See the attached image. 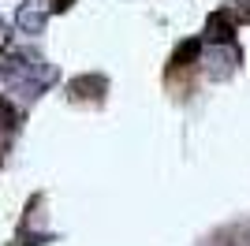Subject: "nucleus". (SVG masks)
<instances>
[{
  "label": "nucleus",
  "mask_w": 250,
  "mask_h": 246,
  "mask_svg": "<svg viewBox=\"0 0 250 246\" xmlns=\"http://www.w3.org/2000/svg\"><path fill=\"white\" fill-rule=\"evenodd\" d=\"M0 79L19 86V90H42L45 82H52V71L45 67V60H38L34 52H11L8 60H0Z\"/></svg>",
  "instance_id": "f257e3e1"
},
{
  "label": "nucleus",
  "mask_w": 250,
  "mask_h": 246,
  "mask_svg": "<svg viewBox=\"0 0 250 246\" xmlns=\"http://www.w3.org/2000/svg\"><path fill=\"white\" fill-rule=\"evenodd\" d=\"M206 38L217 41V45H231V38H235V19H231V11H217V15H209Z\"/></svg>",
  "instance_id": "f03ea898"
},
{
  "label": "nucleus",
  "mask_w": 250,
  "mask_h": 246,
  "mask_svg": "<svg viewBox=\"0 0 250 246\" xmlns=\"http://www.w3.org/2000/svg\"><path fill=\"white\" fill-rule=\"evenodd\" d=\"M45 19H49V11H45L42 4H22L19 15H15V22H19L22 34H42L45 30Z\"/></svg>",
  "instance_id": "7ed1b4c3"
},
{
  "label": "nucleus",
  "mask_w": 250,
  "mask_h": 246,
  "mask_svg": "<svg viewBox=\"0 0 250 246\" xmlns=\"http://www.w3.org/2000/svg\"><path fill=\"white\" fill-rule=\"evenodd\" d=\"M67 90H71L75 97H94V101H97V97L104 93V79H101V75H83V79L67 82Z\"/></svg>",
  "instance_id": "20e7f679"
},
{
  "label": "nucleus",
  "mask_w": 250,
  "mask_h": 246,
  "mask_svg": "<svg viewBox=\"0 0 250 246\" xmlns=\"http://www.w3.org/2000/svg\"><path fill=\"white\" fill-rule=\"evenodd\" d=\"M198 52H202V41L198 38L183 41V45L172 52V63H168V67H172V71H179V67H194V63H198Z\"/></svg>",
  "instance_id": "39448f33"
},
{
  "label": "nucleus",
  "mask_w": 250,
  "mask_h": 246,
  "mask_svg": "<svg viewBox=\"0 0 250 246\" xmlns=\"http://www.w3.org/2000/svg\"><path fill=\"white\" fill-rule=\"evenodd\" d=\"M8 45H11V26H8L4 19H0V52L8 49Z\"/></svg>",
  "instance_id": "423d86ee"
},
{
  "label": "nucleus",
  "mask_w": 250,
  "mask_h": 246,
  "mask_svg": "<svg viewBox=\"0 0 250 246\" xmlns=\"http://www.w3.org/2000/svg\"><path fill=\"white\" fill-rule=\"evenodd\" d=\"M235 19H239V22H250V0H243V8L235 11Z\"/></svg>",
  "instance_id": "0eeeda50"
},
{
  "label": "nucleus",
  "mask_w": 250,
  "mask_h": 246,
  "mask_svg": "<svg viewBox=\"0 0 250 246\" xmlns=\"http://www.w3.org/2000/svg\"><path fill=\"white\" fill-rule=\"evenodd\" d=\"M52 8H56V11H63V8H71V0H52Z\"/></svg>",
  "instance_id": "6e6552de"
},
{
  "label": "nucleus",
  "mask_w": 250,
  "mask_h": 246,
  "mask_svg": "<svg viewBox=\"0 0 250 246\" xmlns=\"http://www.w3.org/2000/svg\"><path fill=\"white\" fill-rule=\"evenodd\" d=\"M4 112H8V104H4V101H0V116H4Z\"/></svg>",
  "instance_id": "1a4fd4ad"
}]
</instances>
